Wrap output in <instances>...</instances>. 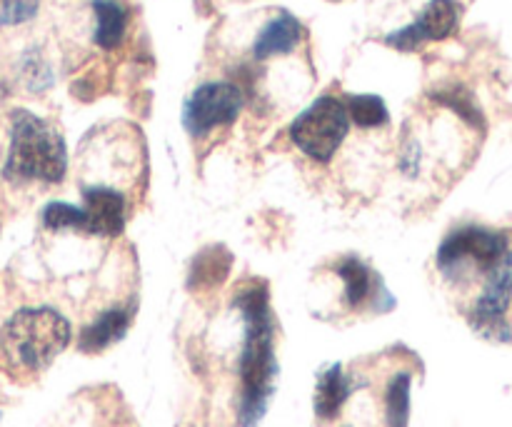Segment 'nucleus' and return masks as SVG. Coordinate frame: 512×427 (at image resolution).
I'll return each instance as SVG.
<instances>
[{
    "label": "nucleus",
    "instance_id": "f257e3e1",
    "mask_svg": "<svg viewBox=\"0 0 512 427\" xmlns=\"http://www.w3.org/2000/svg\"><path fill=\"white\" fill-rule=\"evenodd\" d=\"M243 318V345L238 355V425L258 427L275 393V320L265 283H250L235 295Z\"/></svg>",
    "mask_w": 512,
    "mask_h": 427
},
{
    "label": "nucleus",
    "instance_id": "f03ea898",
    "mask_svg": "<svg viewBox=\"0 0 512 427\" xmlns=\"http://www.w3.org/2000/svg\"><path fill=\"white\" fill-rule=\"evenodd\" d=\"M73 330L55 308H23L0 328V363L15 378L38 375L70 345Z\"/></svg>",
    "mask_w": 512,
    "mask_h": 427
},
{
    "label": "nucleus",
    "instance_id": "7ed1b4c3",
    "mask_svg": "<svg viewBox=\"0 0 512 427\" xmlns=\"http://www.w3.org/2000/svg\"><path fill=\"white\" fill-rule=\"evenodd\" d=\"M68 170V150L55 125L30 110L10 113V145L3 178L8 183H60Z\"/></svg>",
    "mask_w": 512,
    "mask_h": 427
},
{
    "label": "nucleus",
    "instance_id": "20e7f679",
    "mask_svg": "<svg viewBox=\"0 0 512 427\" xmlns=\"http://www.w3.org/2000/svg\"><path fill=\"white\" fill-rule=\"evenodd\" d=\"M348 108L335 95H323L310 108H305L290 125L293 143L318 163H330L343 140L348 138Z\"/></svg>",
    "mask_w": 512,
    "mask_h": 427
},
{
    "label": "nucleus",
    "instance_id": "39448f33",
    "mask_svg": "<svg viewBox=\"0 0 512 427\" xmlns=\"http://www.w3.org/2000/svg\"><path fill=\"white\" fill-rule=\"evenodd\" d=\"M508 250L505 235L468 225V228L455 230L453 235L443 240L435 260H438V268L445 278H458L463 270H480V273L488 275V270L498 265V260Z\"/></svg>",
    "mask_w": 512,
    "mask_h": 427
},
{
    "label": "nucleus",
    "instance_id": "423d86ee",
    "mask_svg": "<svg viewBox=\"0 0 512 427\" xmlns=\"http://www.w3.org/2000/svg\"><path fill=\"white\" fill-rule=\"evenodd\" d=\"M512 300V250L488 270L485 285L470 310V325L488 340H510V325L505 320Z\"/></svg>",
    "mask_w": 512,
    "mask_h": 427
},
{
    "label": "nucleus",
    "instance_id": "0eeeda50",
    "mask_svg": "<svg viewBox=\"0 0 512 427\" xmlns=\"http://www.w3.org/2000/svg\"><path fill=\"white\" fill-rule=\"evenodd\" d=\"M245 98L235 83H203L193 90L183 108V125L193 138L213 133L215 128L235 123Z\"/></svg>",
    "mask_w": 512,
    "mask_h": 427
},
{
    "label": "nucleus",
    "instance_id": "6e6552de",
    "mask_svg": "<svg viewBox=\"0 0 512 427\" xmlns=\"http://www.w3.org/2000/svg\"><path fill=\"white\" fill-rule=\"evenodd\" d=\"M460 13L463 8L458 0H430L413 23L390 33L385 45L395 50H418L423 43L450 38L458 30Z\"/></svg>",
    "mask_w": 512,
    "mask_h": 427
},
{
    "label": "nucleus",
    "instance_id": "1a4fd4ad",
    "mask_svg": "<svg viewBox=\"0 0 512 427\" xmlns=\"http://www.w3.org/2000/svg\"><path fill=\"white\" fill-rule=\"evenodd\" d=\"M335 273H338L340 283H343V300L350 310H363L370 308L375 313H385L380 305L383 300L388 308H393L395 300L393 295L385 290L383 280L373 273V268L363 263L360 258H343L335 263Z\"/></svg>",
    "mask_w": 512,
    "mask_h": 427
},
{
    "label": "nucleus",
    "instance_id": "9d476101",
    "mask_svg": "<svg viewBox=\"0 0 512 427\" xmlns=\"http://www.w3.org/2000/svg\"><path fill=\"white\" fill-rule=\"evenodd\" d=\"M85 218H88V235L115 238L125 228V195L108 185L83 188Z\"/></svg>",
    "mask_w": 512,
    "mask_h": 427
},
{
    "label": "nucleus",
    "instance_id": "9b49d317",
    "mask_svg": "<svg viewBox=\"0 0 512 427\" xmlns=\"http://www.w3.org/2000/svg\"><path fill=\"white\" fill-rule=\"evenodd\" d=\"M360 388H365V383H355L350 375H345L340 363L323 368L318 373V383H315L313 395L315 418L323 420V423L335 420L340 415V410H343V405L350 400V395L358 393Z\"/></svg>",
    "mask_w": 512,
    "mask_h": 427
},
{
    "label": "nucleus",
    "instance_id": "f8f14e48",
    "mask_svg": "<svg viewBox=\"0 0 512 427\" xmlns=\"http://www.w3.org/2000/svg\"><path fill=\"white\" fill-rule=\"evenodd\" d=\"M130 323H133V308L105 310V313H100L98 318L85 325L78 338V348L88 355L103 353L105 348L125 338Z\"/></svg>",
    "mask_w": 512,
    "mask_h": 427
},
{
    "label": "nucleus",
    "instance_id": "ddd939ff",
    "mask_svg": "<svg viewBox=\"0 0 512 427\" xmlns=\"http://www.w3.org/2000/svg\"><path fill=\"white\" fill-rule=\"evenodd\" d=\"M300 35H303L300 20L290 15L288 10H283V13H278L263 25V30H260L253 43V58L268 60L275 58V55L293 53L295 45L300 43Z\"/></svg>",
    "mask_w": 512,
    "mask_h": 427
},
{
    "label": "nucleus",
    "instance_id": "4468645a",
    "mask_svg": "<svg viewBox=\"0 0 512 427\" xmlns=\"http://www.w3.org/2000/svg\"><path fill=\"white\" fill-rule=\"evenodd\" d=\"M95 33L93 40L105 50H113L123 43L125 28H128V10L118 0H95Z\"/></svg>",
    "mask_w": 512,
    "mask_h": 427
},
{
    "label": "nucleus",
    "instance_id": "2eb2a0df",
    "mask_svg": "<svg viewBox=\"0 0 512 427\" xmlns=\"http://www.w3.org/2000/svg\"><path fill=\"white\" fill-rule=\"evenodd\" d=\"M410 385L413 375L400 370L388 380L383 393V418L385 427H408L410 420Z\"/></svg>",
    "mask_w": 512,
    "mask_h": 427
},
{
    "label": "nucleus",
    "instance_id": "dca6fc26",
    "mask_svg": "<svg viewBox=\"0 0 512 427\" xmlns=\"http://www.w3.org/2000/svg\"><path fill=\"white\" fill-rule=\"evenodd\" d=\"M345 108H348L350 123H355L358 128H380L388 123V108L378 95H353Z\"/></svg>",
    "mask_w": 512,
    "mask_h": 427
},
{
    "label": "nucleus",
    "instance_id": "f3484780",
    "mask_svg": "<svg viewBox=\"0 0 512 427\" xmlns=\"http://www.w3.org/2000/svg\"><path fill=\"white\" fill-rule=\"evenodd\" d=\"M40 220L48 230H78V233H88V218H85L83 208L63 203V200H53L43 208Z\"/></svg>",
    "mask_w": 512,
    "mask_h": 427
},
{
    "label": "nucleus",
    "instance_id": "a211bd4d",
    "mask_svg": "<svg viewBox=\"0 0 512 427\" xmlns=\"http://www.w3.org/2000/svg\"><path fill=\"white\" fill-rule=\"evenodd\" d=\"M215 253H218V250L210 248V250H205V253L200 255L198 260H195V265H193V283L198 285V288H203V285L220 283V280L225 278V273H228L230 258H228V255H225L223 260H215Z\"/></svg>",
    "mask_w": 512,
    "mask_h": 427
},
{
    "label": "nucleus",
    "instance_id": "6ab92c4d",
    "mask_svg": "<svg viewBox=\"0 0 512 427\" xmlns=\"http://www.w3.org/2000/svg\"><path fill=\"white\" fill-rule=\"evenodd\" d=\"M38 0H3L0 3V28H13L35 18Z\"/></svg>",
    "mask_w": 512,
    "mask_h": 427
},
{
    "label": "nucleus",
    "instance_id": "aec40b11",
    "mask_svg": "<svg viewBox=\"0 0 512 427\" xmlns=\"http://www.w3.org/2000/svg\"><path fill=\"white\" fill-rule=\"evenodd\" d=\"M438 100H440V103L450 105V108H453V110H458V113L463 115V118L468 120V123H473V125L483 123V118H480V113H478V108H475V103L460 88L443 90V93H438Z\"/></svg>",
    "mask_w": 512,
    "mask_h": 427
},
{
    "label": "nucleus",
    "instance_id": "412c9836",
    "mask_svg": "<svg viewBox=\"0 0 512 427\" xmlns=\"http://www.w3.org/2000/svg\"><path fill=\"white\" fill-rule=\"evenodd\" d=\"M418 165H420L418 145H415V143L405 145V153H403V160H400V168H403L408 175H415V173H418Z\"/></svg>",
    "mask_w": 512,
    "mask_h": 427
}]
</instances>
